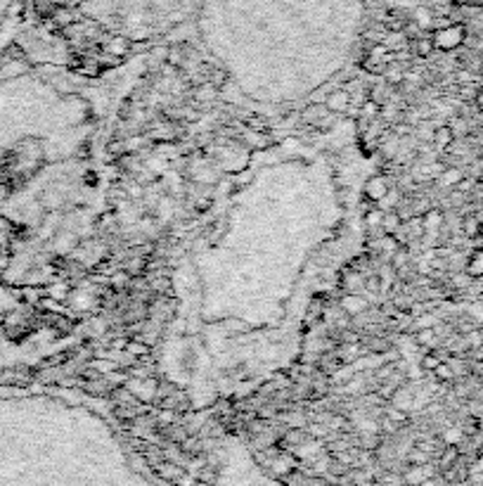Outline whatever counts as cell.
Wrapping results in <instances>:
<instances>
[{
    "instance_id": "9c48e42d",
    "label": "cell",
    "mask_w": 483,
    "mask_h": 486,
    "mask_svg": "<svg viewBox=\"0 0 483 486\" xmlns=\"http://www.w3.org/2000/svg\"><path fill=\"white\" fill-rule=\"evenodd\" d=\"M481 221H479V216H474V214H469L467 219L462 221V230H464V235H467L469 240H479L481 235Z\"/></svg>"
},
{
    "instance_id": "ba28073f",
    "label": "cell",
    "mask_w": 483,
    "mask_h": 486,
    "mask_svg": "<svg viewBox=\"0 0 483 486\" xmlns=\"http://www.w3.org/2000/svg\"><path fill=\"white\" fill-rule=\"evenodd\" d=\"M467 273L471 275V278H483V244L469 256Z\"/></svg>"
},
{
    "instance_id": "2e32d148",
    "label": "cell",
    "mask_w": 483,
    "mask_h": 486,
    "mask_svg": "<svg viewBox=\"0 0 483 486\" xmlns=\"http://www.w3.org/2000/svg\"><path fill=\"white\" fill-rule=\"evenodd\" d=\"M381 221H384V212H381V209H370V212L365 214V224H367L370 233L381 230Z\"/></svg>"
},
{
    "instance_id": "603a6c76",
    "label": "cell",
    "mask_w": 483,
    "mask_h": 486,
    "mask_svg": "<svg viewBox=\"0 0 483 486\" xmlns=\"http://www.w3.org/2000/svg\"><path fill=\"white\" fill-rule=\"evenodd\" d=\"M459 192H471V187H474V180H469V178H462L459 183L455 185Z\"/></svg>"
},
{
    "instance_id": "d4e9b609",
    "label": "cell",
    "mask_w": 483,
    "mask_h": 486,
    "mask_svg": "<svg viewBox=\"0 0 483 486\" xmlns=\"http://www.w3.org/2000/svg\"><path fill=\"white\" fill-rule=\"evenodd\" d=\"M476 104H479V107L483 109V86L479 88V93H476Z\"/></svg>"
},
{
    "instance_id": "e0dca14e",
    "label": "cell",
    "mask_w": 483,
    "mask_h": 486,
    "mask_svg": "<svg viewBox=\"0 0 483 486\" xmlns=\"http://www.w3.org/2000/svg\"><path fill=\"white\" fill-rule=\"evenodd\" d=\"M384 76H386V81L388 84H403L405 81V74H403V67H400V64H396V62H388V67H386V72H384Z\"/></svg>"
},
{
    "instance_id": "3957f363",
    "label": "cell",
    "mask_w": 483,
    "mask_h": 486,
    "mask_svg": "<svg viewBox=\"0 0 483 486\" xmlns=\"http://www.w3.org/2000/svg\"><path fill=\"white\" fill-rule=\"evenodd\" d=\"M327 109H332L334 114H346L349 112V107H351V95H349V91H334V93H329L327 95Z\"/></svg>"
},
{
    "instance_id": "7a4b0ae2",
    "label": "cell",
    "mask_w": 483,
    "mask_h": 486,
    "mask_svg": "<svg viewBox=\"0 0 483 486\" xmlns=\"http://www.w3.org/2000/svg\"><path fill=\"white\" fill-rule=\"evenodd\" d=\"M388 192H391V185H388L386 175H374V178H370L367 185H365V200L381 202Z\"/></svg>"
},
{
    "instance_id": "ac0fdd59",
    "label": "cell",
    "mask_w": 483,
    "mask_h": 486,
    "mask_svg": "<svg viewBox=\"0 0 483 486\" xmlns=\"http://www.w3.org/2000/svg\"><path fill=\"white\" fill-rule=\"evenodd\" d=\"M415 342L420 344V347H434V344H436V330H434V327H422V330L415 335Z\"/></svg>"
},
{
    "instance_id": "5bb4252c",
    "label": "cell",
    "mask_w": 483,
    "mask_h": 486,
    "mask_svg": "<svg viewBox=\"0 0 483 486\" xmlns=\"http://www.w3.org/2000/svg\"><path fill=\"white\" fill-rule=\"evenodd\" d=\"M434 377L438 379V382H452V379H455V370H452L450 363L441 361L438 366L434 368Z\"/></svg>"
},
{
    "instance_id": "8992f818",
    "label": "cell",
    "mask_w": 483,
    "mask_h": 486,
    "mask_svg": "<svg viewBox=\"0 0 483 486\" xmlns=\"http://www.w3.org/2000/svg\"><path fill=\"white\" fill-rule=\"evenodd\" d=\"M365 308H367V301L361 299V297L346 295L344 299H341V311H346L349 315H358V313H363Z\"/></svg>"
},
{
    "instance_id": "30bf717a",
    "label": "cell",
    "mask_w": 483,
    "mask_h": 486,
    "mask_svg": "<svg viewBox=\"0 0 483 486\" xmlns=\"http://www.w3.org/2000/svg\"><path fill=\"white\" fill-rule=\"evenodd\" d=\"M128 48H131V43H128L126 38L116 36V38H111L107 45H104V52H107V55H114V57H123L128 52Z\"/></svg>"
},
{
    "instance_id": "44dd1931",
    "label": "cell",
    "mask_w": 483,
    "mask_h": 486,
    "mask_svg": "<svg viewBox=\"0 0 483 486\" xmlns=\"http://www.w3.org/2000/svg\"><path fill=\"white\" fill-rule=\"evenodd\" d=\"M246 128H249V131H256V133H266L268 121L261 119V116H249V119H246Z\"/></svg>"
},
{
    "instance_id": "d6986e66",
    "label": "cell",
    "mask_w": 483,
    "mask_h": 486,
    "mask_svg": "<svg viewBox=\"0 0 483 486\" xmlns=\"http://www.w3.org/2000/svg\"><path fill=\"white\" fill-rule=\"evenodd\" d=\"M436 48H434V40H431V36H420L415 40V52L420 57H429L431 55Z\"/></svg>"
},
{
    "instance_id": "8fae6325",
    "label": "cell",
    "mask_w": 483,
    "mask_h": 486,
    "mask_svg": "<svg viewBox=\"0 0 483 486\" xmlns=\"http://www.w3.org/2000/svg\"><path fill=\"white\" fill-rule=\"evenodd\" d=\"M412 22H415V24L420 26V31H427V29H431V26H434V15H431V10L417 8L415 15H412Z\"/></svg>"
},
{
    "instance_id": "484cf974",
    "label": "cell",
    "mask_w": 483,
    "mask_h": 486,
    "mask_svg": "<svg viewBox=\"0 0 483 486\" xmlns=\"http://www.w3.org/2000/svg\"><path fill=\"white\" fill-rule=\"evenodd\" d=\"M481 74H483V62H481Z\"/></svg>"
},
{
    "instance_id": "7c38bea8",
    "label": "cell",
    "mask_w": 483,
    "mask_h": 486,
    "mask_svg": "<svg viewBox=\"0 0 483 486\" xmlns=\"http://www.w3.org/2000/svg\"><path fill=\"white\" fill-rule=\"evenodd\" d=\"M422 224H424V233L438 230L441 224H443V214H441L438 209H429V212L422 216Z\"/></svg>"
},
{
    "instance_id": "cb8c5ba5",
    "label": "cell",
    "mask_w": 483,
    "mask_h": 486,
    "mask_svg": "<svg viewBox=\"0 0 483 486\" xmlns=\"http://www.w3.org/2000/svg\"><path fill=\"white\" fill-rule=\"evenodd\" d=\"M455 5H464V8H481L483 0H452Z\"/></svg>"
},
{
    "instance_id": "7402d4cb",
    "label": "cell",
    "mask_w": 483,
    "mask_h": 486,
    "mask_svg": "<svg viewBox=\"0 0 483 486\" xmlns=\"http://www.w3.org/2000/svg\"><path fill=\"white\" fill-rule=\"evenodd\" d=\"M441 361H443V356L436 354V351H431V354L422 356V368H424V370H431V373H434V368L438 366Z\"/></svg>"
},
{
    "instance_id": "ffe728a7",
    "label": "cell",
    "mask_w": 483,
    "mask_h": 486,
    "mask_svg": "<svg viewBox=\"0 0 483 486\" xmlns=\"http://www.w3.org/2000/svg\"><path fill=\"white\" fill-rule=\"evenodd\" d=\"M459 180H462V173H459V168H448V171L441 173L438 183L443 185V187H452V185H457Z\"/></svg>"
},
{
    "instance_id": "6da1fadb",
    "label": "cell",
    "mask_w": 483,
    "mask_h": 486,
    "mask_svg": "<svg viewBox=\"0 0 483 486\" xmlns=\"http://www.w3.org/2000/svg\"><path fill=\"white\" fill-rule=\"evenodd\" d=\"M464 38H467V29H464L462 24H445L441 29H436L434 31V48L436 50H455L459 48V45L464 43Z\"/></svg>"
},
{
    "instance_id": "277c9868",
    "label": "cell",
    "mask_w": 483,
    "mask_h": 486,
    "mask_svg": "<svg viewBox=\"0 0 483 486\" xmlns=\"http://www.w3.org/2000/svg\"><path fill=\"white\" fill-rule=\"evenodd\" d=\"M434 145L438 150H450V145L455 143V131H452L450 126H438L434 131Z\"/></svg>"
},
{
    "instance_id": "4fadbf2b",
    "label": "cell",
    "mask_w": 483,
    "mask_h": 486,
    "mask_svg": "<svg viewBox=\"0 0 483 486\" xmlns=\"http://www.w3.org/2000/svg\"><path fill=\"white\" fill-rule=\"evenodd\" d=\"M109 285H111V290H114V292L128 290V285H131V273H128V271H116L109 278Z\"/></svg>"
},
{
    "instance_id": "5b68a950",
    "label": "cell",
    "mask_w": 483,
    "mask_h": 486,
    "mask_svg": "<svg viewBox=\"0 0 483 486\" xmlns=\"http://www.w3.org/2000/svg\"><path fill=\"white\" fill-rule=\"evenodd\" d=\"M400 228H403V219H400V214L396 209L384 214V221H381V233H384V235H396Z\"/></svg>"
},
{
    "instance_id": "52a82bcc",
    "label": "cell",
    "mask_w": 483,
    "mask_h": 486,
    "mask_svg": "<svg viewBox=\"0 0 483 486\" xmlns=\"http://www.w3.org/2000/svg\"><path fill=\"white\" fill-rule=\"evenodd\" d=\"M363 344H365V349H367L370 354H386V351H391V342H388L386 337H381V335L365 337Z\"/></svg>"
},
{
    "instance_id": "9a60e30c",
    "label": "cell",
    "mask_w": 483,
    "mask_h": 486,
    "mask_svg": "<svg viewBox=\"0 0 483 486\" xmlns=\"http://www.w3.org/2000/svg\"><path fill=\"white\" fill-rule=\"evenodd\" d=\"M218 97V91L211 84H204V86H199L197 91H194V100L197 102H214Z\"/></svg>"
}]
</instances>
